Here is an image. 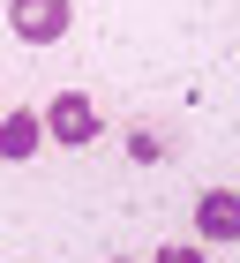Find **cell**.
I'll use <instances>...</instances> for the list:
<instances>
[{"instance_id":"6da1fadb","label":"cell","mask_w":240,"mask_h":263,"mask_svg":"<svg viewBox=\"0 0 240 263\" xmlns=\"http://www.w3.org/2000/svg\"><path fill=\"white\" fill-rule=\"evenodd\" d=\"M38 128H45V143H60V151H83V143H98V136H105L98 105L83 98V90H60V98L38 113Z\"/></svg>"},{"instance_id":"7a4b0ae2","label":"cell","mask_w":240,"mask_h":263,"mask_svg":"<svg viewBox=\"0 0 240 263\" xmlns=\"http://www.w3.org/2000/svg\"><path fill=\"white\" fill-rule=\"evenodd\" d=\"M75 23V0H8V30L23 45H60Z\"/></svg>"},{"instance_id":"3957f363","label":"cell","mask_w":240,"mask_h":263,"mask_svg":"<svg viewBox=\"0 0 240 263\" xmlns=\"http://www.w3.org/2000/svg\"><path fill=\"white\" fill-rule=\"evenodd\" d=\"M195 233L210 248L240 241V188H203V196H195Z\"/></svg>"},{"instance_id":"277c9868","label":"cell","mask_w":240,"mask_h":263,"mask_svg":"<svg viewBox=\"0 0 240 263\" xmlns=\"http://www.w3.org/2000/svg\"><path fill=\"white\" fill-rule=\"evenodd\" d=\"M38 143H45L38 113H0V158H8V165H23V158H38Z\"/></svg>"},{"instance_id":"5b68a950","label":"cell","mask_w":240,"mask_h":263,"mask_svg":"<svg viewBox=\"0 0 240 263\" xmlns=\"http://www.w3.org/2000/svg\"><path fill=\"white\" fill-rule=\"evenodd\" d=\"M150 263H210V256H203V241H165Z\"/></svg>"}]
</instances>
